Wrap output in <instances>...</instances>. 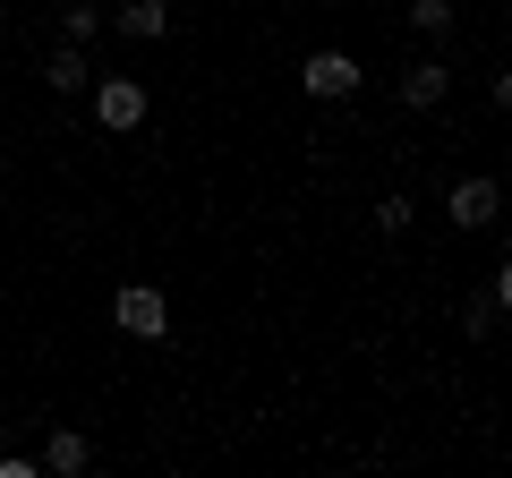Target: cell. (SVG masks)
<instances>
[{"label": "cell", "instance_id": "1", "mask_svg": "<svg viewBox=\"0 0 512 478\" xmlns=\"http://www.w3.org/2000/svg\"><path fill=\"white\" fill-rule=\"evenodd\" d=\"M111 325H120V333H137V342H163L171 299L154 291V282H120V299H111Z\"/></svg>", "mask_w": 512, "mask_h": 478}, {"label": "cell", "instance_id": "2", "mask_svg": "<svg viewBox=\"0 0 512 478\" xmlns=\"http://www.w3.org/2000/svg\"><path fill=\"white\" fill-rule=\"evenodd\" d=\"M94 120H103L111 137L146 129V86H137V77H103V86H94Z\"/></svg>", "mask_w": 512, "mask_h": 478}, {"label": "cell", "instance_id": "3", "mask_svg": "<svg viewBox=\"0 0 512 478\" xmlns=\"http://www.w3.org/2000/svg\"><path fill=\"white\" fill-rule=\"evenodd\" d=\"M299 86H308L316 103H342V94H359V60H350V52H308Z\"/></svg>", "mask_w": 512, "mask_h": 478}, {"label": "cell", "instance_id": "4", "mask_svg": "<svg viewBox=\"0 0 512 478\" xmlns=\"http://www.w3.org/2000/svg\"><path fill=\"white\" fill-rule=\"evenodd\" d=\"M453 222L461 231H487L495 222V180H453Z\"/></svg>", "mask_w": 512, "mask_h": 478}, {"label": "cell", "instance_id": "5", "mask_svg": "<svg viewBox=\"0 0 512 478\" xmlns=\"http://www.w3.org/2000/svg\"><path fill=\"white\" fill-rule=\"evenodd\" d=\"M444 86H453V69H444V60H419V69L402 77V103H410V111H436Z\"/></svg>", "mask_w": 512, "mask_h": 478}, {"label": "cell", "instance_id": "6", "mask_svg": "<svg viewBox=\"0 0 512 478\" xmlns=\"http://www.w3.org/2000/svg\"><path fill=\"white\" fill-rule=\"evenodd\" d=\"M120 35L163 43V35H171V0H128V9H120Z\"/></svg>", "mask_w": 512, "mask_h": 478}, {"label": "cell", "instance_id": "7", "mask_svg": "<svg viewBox=\"0 0 512 478\" xmlns=\"http://www.w3.org/2000/svg\"><path fill=\"white\" fill-rule=\"evenodd\" d=\"M86 461H94V444L77 436V427H60V436L43 444V461H35V470H60V478H77V470H86Z\"/></svg>", "mask_w": 512, "mask_h": 478}, {"label": "cell", "instance_id": "8", "mask_svg": "<svg viewBox=\"0 0 512 478\" xmlns=\"http://www.w3.org/2000/svg\"><path fill=\"white\" fill-rule=\"evenodd\" d=\"M43 77H52V94H77V86H94V69H86V52H77V43H69V52H52V69H43Z\"/></svg>", "mask_w": 512, "mask_h": 478}, {"label": "cell", "instance_id": "9", "mask_svg": "<svg viewBox=\"0 0 512 478\" xmlns=\"http://www.w3.org/2000/svg\"><path fill=\"white\" fill-rule=\"evenodd\" d=\"M410 26H419V35H444V26H453V0H419V9H410Z\"/></svg>", "mask_w": 512, "mask_h": 478}, {"label": "cell", "instance_id": "10", "mask_svg": "<svg viewBox=\"0 0 512 478\" xmlns=\"http://www.w3.org/2000/svg\"><path fill=\"white\" fill-rule=\"evenodd\" d=\"M94 26H103V9H86V0H77V9H60V35H69V43H86Z\"/></svg>", "mask_w": 512, "mask_h": 478}, {"label": "cell", "instance_id": "11", "mask_svg": "<svg viewBox=\"0 0 512 478\" xmlns=\"http://www.w3.org/2000/svg\"><path fill=\"white\" fill-rule=\"evenodd\" d=\"M376 222H384V231H410V197H402V188H393V197L376 205Z\"/></svg>", "mask_w": 512, "mask_h": 478}]
</instances>
